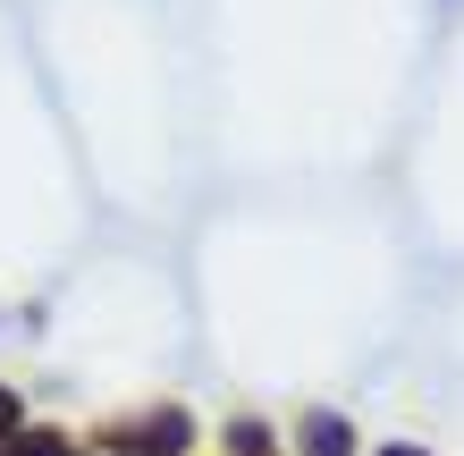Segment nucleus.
<instances>
[{"mask_svg": "<svg viewBox=\"0 0 464 456\" xmlns=\"http://www.w3.org/2000/svg\"><path fill=\"white\" fill-rule=\"evenodd\" d=\"M127 456H178L186 448V414H152V422H135V432H119Z\"/></svg>", "mask_w": 464, "mask_h": 456, "instance_id": "nucleus-1", "label": "nucleus"}, {"mask_svg": "<svg viewBox=\"0 0 464 456\" xmlns=\"http://www.w3.org/2000/svg\"><path fill=\"white\" fill-rule=\"evenodd\" d=\"M380 456H422V448H380Z\"/></svg>", "mask_w": 464, "mask_h": 456, "instance_id": "nucleus-5", "label": "nucleus"}, {"mask_svg": "<svg viewBox=\"0 0 464 456\" xmlns=\"http://www.w3.org/2000/svg\"><path fill=\"white\" fill-rule=\"evenodd\" d=\"M0 456H76V448H68L60 432H17V440L0 448Z\"/></svg>", "mask_w": 464, "mask_h": 456, "instance_id": "nucleus-3", "label": "nucleus"}, {"mask_svg": "<svg viewBox=\"0 0 464 456\" xmlns=\"http://www.w3.org/2000/svg\"><path fill=\"white\" fill-rule=\"evenodd\" d=\"M346 448H354V432H346L338 414H313L304 422V456H346Z\"/></svg>", "mask_w": 464, "mask_h": 456, "instance_id": "nucleus-2", "label": "nucleus"}, {"mask_svg": "<svg viewBox=\"0 0 464 456\" xmlns=\"http://www.w3.org/2000/svg\"><path fill=\"white\" fill-rule=\"evenodd\" d=\"M0 440H17V397L0 389Z\"/></svg>", "mask_w": 464, "mask_h": 456, "instance_id": "nucleus-4", "label": "nucleus"}]
</instances>
